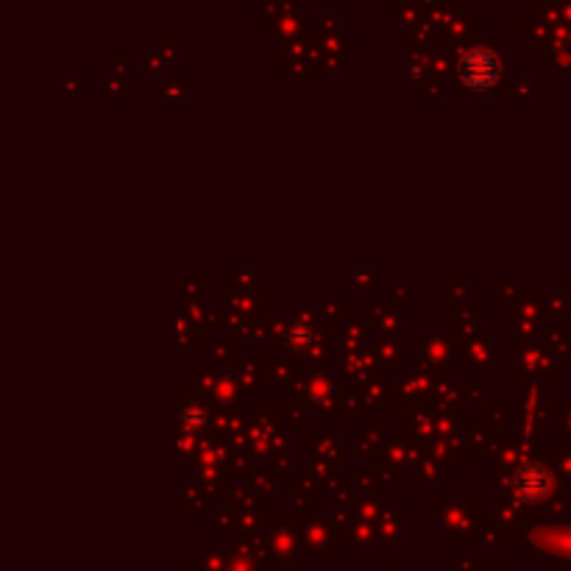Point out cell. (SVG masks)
Instances as JSON below:
<instances>
[{
	"mask_svg": "<svg viewBox=\"0 0 571 571\" xmlns=\"http://www.w3.org/2000/svg\"><path fill=\"white\" fill-rule=\"evenodd\" d=\"M549 471L538 463H527L516 471V494L524 499V502H535V499H544L546 491H549Z\"/></svg>",
	"mask_w": 571,
	"mask_h": 571,
	"instance_id": "2",
	"label": "cell"
},
{
	"mask_svg": "<svg viewBox=\"0 0 571 571\" xmlns=\"http://www.w3.org/2000/svg\"><path fill=\"white\" fill-rule=\"evenodd\" d=\"M502 73V62L491 48H471V51L460 59V76L466 84L485 90L496 84V78Z\"/></svg>",
	"mask_w": 571,
	"mask_h": 571,
	"instance_id": "1",
	"label": "cell"
}]
</instances>
